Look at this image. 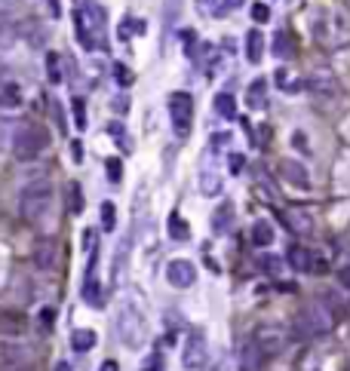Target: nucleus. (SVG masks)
Returning a JSON list of instances; mask_svg holds the SVG:
<instances>
[{"instance_id":"f3484780","label":"nucleus","mask_w":350,"mask_h":371,"mask_svg":"<svg viewBox=\"0 0 350 371\" xmlns=\"http://www.w3.org/2000/svg\"><path fill=\"white\" fill-rule=\"evenodd\" d=\"M16 37H18V28L13 22V16L0 9V50H9L16 43Z\"/></svg>"},{"instance_id":"7ed1b4c3","label":"nucleus","mask_w":350,"mask_h":371,"mask_svg":"<svg viewBox=\"0 0 350 371\" xmlns=\"http://www.w3.org/2000/svg\"><path fill=\"white\" fill-rule=\"evenodd\" d=\"M18 209H22L25 221H31V224H40V221L50 215L52 209V184L46 178H37L31 181L28 188L22 190V197H18Z\"/></svg>"},{"instance_id":"a19ab883","label":"nucleus","mask_w":350,"mask_h":371,"mask_svg":"<svg viewBox=\"0 0 350 371\" xmlns=\"http://www.w3.org/2000/svg\"><path fill=\"white\" fill-rule=\"evenodd\" d=\"M243 166H246V156H243V154H237V151H234V154L227 156V169L234 172V175H237V172H243Z\"/></svg>"},{"instance_id":"9b49d317","label":"nucleus","mask_w":350,"mask_h":371,"mask_svg":"<svg viewBox=\"0 0 350 371\" xmlns=\"http://www.w3.org/2000/svg\"><path fill=\"white\" fill-rule=\"evenodd\" d=\"M307 89L317 98H332V96H338V80L329 68H317V71H310V77H307Z\"/></svg>"},{"instance_id":"393cba45","label":"nucleus","mask_w":350,"mask_h":371,"mask_svg":"<svg viewBox=\"0 0 350 371\" xmlns=\"http://www.w3.org/2000/svg\"><path fill=\"white\" fill-rule=\"evenodd\" d=\"M169 236L175 239V243H184V239L191 236V227H188V221H184L179 212H172L169 215Z\"/></svg>"},{"instance_id":"de8ad7c7","label":"nucleus","mask_w":350,"mask_h":371,"mask_svg":"<svg viewBox=\"0 0 350 371\" xmlns=\"http://www.w3.org/2000/svg\"><path fill=\"white\" fill-rule=\"evenodd\" d=\"M50 4V16H59V0H46Z\"/></svg>"},{"instance_id":"e433bc0d","label":"nucleus","mask_w":350,"mask_h":371,"mask_svg":"<svg viewBox=\"0 0 350 371\" xmlns=\"http://www.w3.org/2000/svg\"><path fill=\"white\" fill-rule=\"evenodd\" d=\"M71 108H74V123H77V129H86V101L74 98Z\"/></svg>"},{"instance_id":"7c9ffc66","label":"nucleus","mask_w":350,"mask_h":371,"mask_svg":"<svg viewBox=\"0 0 350 371\" xmlns=\"http://www.w3.org/2000/svg\"><path fill=\"white\" fill-rule=\"evenodd\" d=\"M181 46L191 59H197V31H193V28H184L181 31Z\"/></svg>"},{"instance_id":"2eb2a0df","label":"nucleus","mask_w":350,"mask_h":371,"mask_svg":"<svg viewBox=\"0 0 350 371\" xmlns=\"http://www.w3.org/2000/svg\"><path fill=\"white\" fill-rule=\"evenodd\" d=\"M280 172L295 184V188H310L307 169H304L301 163H295V160H283V163H280Z\"/></svg>"},{"instance_id":"f704fd0d","label":"nucleus","mask_w":350,"mask_h":371,"mask_svg":"<svg viewBox=\"0 0 350 371\" xmlns=\"http://www.w3.org/2000/svg\"><path fill=\"white\" fill-rule=\"evenodd\" d=\"M111 71H114V77H117L120 86H129V83L135 80V77H132V71H129L123 62H114V64H111Z\"/></svg>"},{"instance_id":"bb28decb","label":"nucleus","mask_w":350,"mask_h":371,"mask_svg":"<svg viewBox=\"0 0 350 371\" xmlns=\"http://www.w3.org/2000/svg\"><path fill=\"white\" fill-rule=\"evenodd\" d=\"M197 9L203 16H212V18H225L230 13L225 0H197Z\"/></svg>"},{"instance_id":"a18cd8bd","label":"nucleus","mask_w":350,"mask_h":371,"mask_svg":"<svg viewBox=\"0 0 350 371\" xmlns=\"http://www.w3.org/2000/svg\"><path fill=\"white\" fill-rule=\"evenodd\" d=\"M98 371H120V365L114 363V359H105V363H101V368Z\"/></svg>"},{"instance_id":"473e14b6","label":"nucleus","mask_w":350,"mask_h":371,"mask_svg":"<svg viewBox=\"0 0 350 371\" xmlns=\"http://www.w3.org/2000/svg\"><path fill=\"white\" fill-rule=\"evenodd\" d=\"M105 169H108V181H111V184H120V181H123V163H120L117 156H111V160L105 163Z\"/></svg>"},{"instance_id":"c9c22d12","label":"nucleus","mask_w":350,"mask_h":371,"mask_svg":"<svg viewBox=\"0 0 350 371\" xmlns=\"http://www.w3.org/2000/svg\"><path fill=\"white\" fill-rule=\"evenodd\" d=\"M13 132H16V123H9V120H0V151H9Z\"/></svg>"},{"instance_id":"9d476101","label":"nucleus","mask_w":350,"mask_h":371,"mask_svg":"<svg viewBox=\"0 0 350 371\" xmlns=\"http://www.w3.org/2000/svg\"><path fill=\"white\" fill-rule=\"evenodd\" d=\"M166 280H169L172 289H191L193 282H197V267L191 261H184V258H175L166 267Z\"/></svg>"},{"instance_id":"5fc2aeb1","label":"nucleus","mask_w":350,"mask_h":371,"mask_svg":"<svg viewBox=\"0 0 350 371\" xmlns=\"http://www.w3.org/2000/svg\"><path fill=\"white\" fill-rule=\"evenodd\" d=\"M9 4H13V0H9Z\"/></svg>"},{"instance_id":"cd10ccee","label":"nucleus","mask_w":350,"mask_h":371,"mask_svg":"<svg viewBox=\"0 0 350 371\" xmlns=\"http://www.w3.org/2000/svg\"><path fill=\"white\" fill-rule=\"evenodd\" d=\"M252 243L261 246V249L273 243V227L267 224V221H255V224H252Z\"/></svg>"},{"instance_id":"6e6552de","label":"nucleus","mask_w":350,"mask_h":371,"mask_svg":"<svg viewBox=\"0 0 350 371\" xmlns=\"http://www.w3.org/2000/svg\"><path fill=\"white\" fill-rule=\"evenodd\" d=\"M181 365L188 371H200L206 365V335L200 329H191L181 347Z\"/></svg>"},{"instance_id":"a878e982","label":"nucleus","mask_w":350,"mask_h":371,"mask_svg":"<svg viewBox=\"0 0 350 371\" xmlns=\"http://www.w3.org/2000/svg\"><path fill=\"white\" fill-rule=\"evenodd\" d=\"M292 52H295V46H292L289 31H276V37H273V55H276V59H292Z\"/></svg>"},{"instance_id":"20e7f679","label":"nucleus","mask_w":350,"mask_h":371,"mask_svg":"<svg viewBox=\"0 0 350 371\" xmlns=\"http://www.w3.org/2000/svg\"><path fill=\"white\" fill-rule=\"evenodd\" d=\"M50 144V135H46L43 126H34V123H16V132H13V142H9V151L18 160H34L40 156Z\"/></svg>"},{"instance_id":"603ef678","label":"nucleus","mask_w":350,"mask_h":371,"mask_svg":"<svg viewBox=\"0 0 350 371\" xmlns=\"http://www.w3.org/2000/svg\"><path fill=\"white\" fill-rule=\"evenodd\" d=\"M52 371H71V365H68V363H59V365H55Z\"/></svg>"},{"instance_id":"4468645a","label":"nucleus","mask_w":350,"mask_h":371,"mask_svg":"<svg viewBox=\"0 0 350 371\" xmlns=\"http://www.w3.org/2000/svg\"><path fill=\"white\" fill-rule=\"evenodd\" d=\"M234 227V202H221V206L212 212V230L215 234H227Z\"/></svg>"},{"instance_id":"39448f33","label":"nucleus","mask_w":350,"mask_h":371,"mask_svg":"<svg viewBox=\"0 0 350 371\" xmlns=\"http://www.w3.org/2000/svg\"><path fill=\"white\" fill-rule=\"evenodd\" d=\"M117 335H120V341H123L126 347H132V350H138L147 341L145 316L132 307V304H126V307L120 310V316H117Z\"/></svg>"},{"instance_id":"3c124183","label":"nucleus","mask_w":350,"mask_h":371,"mask_svg":"<svg viewBox=\"0 0 350 371\" xmlns=\"http://www.w3.org/2000/svg\"><path fill=\"white\" fill-rule=\"evenodd\" d=\"M225 4H227V9H237V6H243L246 0H225Z\"/></svg>"},{"instance_id":"37998d69","label":"nucleus","mask_w":350,"mask_h":371,"mask_svg":"<svg viewBox=\"0 0 350 371\" xmlns=\"http://www.w3.org/2000/svg\"><path fill=\"white\" fill-rule=\"evenodd\" d=\"M142 371H166V365H163V356H160V353H154V356L142 365Z\"/></svg>"},{"instance_id":"6ab92c4d","label":"nucleus","mask_w":350,"mask_h":371,"mask_svg":"<svg viewBox=\"0 0 350 371\" xmlns=\"http://www.w3.org/2000/svg\"><path fill=\"white\" fill-rule=\"evenodd\" d=\"M239 371H261V353L255 344L239 347Z\"/></svg>"},{"instance_id":"09e8293b","label":"nucleus","mask_w":350,"mask_h":371,"mask_svg":"<svg viewBox=\"0 0 350 371\" xmlns=\"http://www.w3.org/2000/svg\"><path fill=\"white\" fill-rule=\"evenodd\" d=\"M114 108L120 110V114H126V98H117V101H114Z\"/></svg>"},{"instance_id":"c85d7f7f","label":"nucleus","mask_w":350,"mask_h":371,"mask_svg":"<svg viewBox=\"0 0 350 371\" xmlns=\"http://www.w3.org/2000/svg\"><path fill=\"white\" fill-rule=\"evenodd\" d=\"M46 77H50V83H62V55L59 52H50L46 55Z\"/></svg>"},{"instance_id":"0eeeda50","label":"nucleus","mask_w":350,"mask_h":371,"mask_svg":"<svg viewBox=\"0 0 350 371\" xmlns=\"http://www.w3.org/2000/svg\"><path fill=\"white\" fill-rule=\"evenodd\" d=\"M301 326H304V335H326V331L335 326V319H332V313L326 310V304L322 301H310L307 307L301 310Z\"/></svg>"},{"instance_id":"423d86ee","label":"nucleus","mask_w":350,"mask_h":371,"mask_svg":"<svg viewBox=\"0 0 350 371\" xmlns=\"http://www.w3.org/2000/svg\"><path fill=\"white\" fill-rule=\"evenodd\" d=\"M169 117H172V129L179 138L191 135V123H193V98L188 92H172L169 96Z\"/></svg>"},{"instance_id":"f8f14e48","label":"nucleus","mask_w":350,"mask_h":371,"mask_svg":"<svg viewBox=\"0 0 350 371\" xmlns=\"http://www.w3.org/2000/svg\"><path fill=\"white\" fill-rule=\"evenodd\" d=\"M283 221L289 224V230H295V234H310V227H313V218L307 215V209H298V206L283 209Z\"/></svg>"},{"instance_id":"f03ea898","label":"nucleus","mask_w":350,"mask_h":371,"mask_svg":"<svg viewBox=\"0 0 350 371\" xmlns=\"http://www.w3.org/2000/svg\"><path fill=\"white\" fill-rule=\"evenodd\" d=\"M313 34L326 50H341L350 43V16L341 9H322L313 22Z\"/></svg>"},{"instance_id":"2f4dec72","label":"nucleus","mask_w":350,"mask_h":371,"mask_svg":"<svg viewBox=\"0 0 350 371\" xmlns=\"http://www.w3.org/2000/svg\"><path fill=\"white\" fill-rule=\"evenodd\" d=\"M101 227H105V230H114L117 227V209H114V202H101Z\"/></svg>"},{"instance_id":"b1692460","label":"nucleus","mask_w":350,"mask_h":371,"mask_svg":"<svg viewBox=\"0 0 350 371\" xmlns=\"http://www.w3.org/2000/svg\"><path fill=\"white\" fill-rule=\"evenodd\" d=\"M34 261H37V267H52V264H55V243H52V239H43V243H37Z\"/></svg>"},{"instance_id":"79ce46f5","label":"nucleus","mask_w":350,"mask_h":371,"mask_svg":"<svg viewBox=\"0 0 350 371\" xmlns=\"http://www.w3.org/2000/svg\"><path fill=\"white\" fill-rule=\"evenodd\" d=\"M68 193H71V212L77 215V212H83V200H80V188L77 184H71L68 188Z\"/></svg>"},{"instance_id":"864d4df0","label":"nucleus","mask_w":350,"mask_h":371,"mask_svg":"<svg viewBox=\"0 0 350 371\" xmlns=\"http://www.w3.org/2000/svg\"><path fill=\"white\" fill-rule=\"evenodd\" d=\"M0 83H4V68H0Z\"/></svg>"},{"instance_id":"ea45409f","label":"nucleus","mask_w":350,"mask_h":371,"mask_svg":"<svg viewBox=\"0 0 350 371\" xmlns=\"http://www.w3.org/2000/svg\"><path fill=\"white\" fill-rule=\"evenodd\" d=\"M261 267H264V270L271 273V276H280V273H283V261H280V258H271V255H267L264 261H261Z\"/></svg>"},{"instance_id":"f257e3e1","label":"nucleus","mask_w":350,"mask_h":371,"mask_svg":"<svg viewBox=\"0 0 350 371\" xmlns=\"http://www.w3.org/2000/svg\"><path fill=\"white\" fill-rule=\"evenodd\" d=\"M74 31L86 52L108 50V16L98 0H74Z\"/></svg>"},{"instance_id":"c03bdc74","label":"nucleus","mask_w":350,"mask_h":371,"mask_svg":"<svg viewBox=\"0 0 350 371\" xmlns=\"http://www.w3.org/2000/svg\"><path fill=\"white\" fill-rule=\"evenodd\" d=\"M71 156H74V163H80V160H83V147H80V142H74V144H71Z\"/></svg>"},{"instance_id":"c756f323","label":"nucleus","mask_w":350,"mask_h":371,"mask_svg":"<svg viewBox=\"0 0 350 371\" xmlns=\"http://www.w3.org/2000/svg\"><path fill=\"white\" fill-rule=\"evenodd\" d=\"M181 16V0H163V18L166 25H175Z\"/></svg>"},{"instance_id":"1a4fd4ad","label":"nucleus","mask_w":350,"mask_h":371,"mask_svg":"<svg viewBox=\"0 0 350 371\" xmlns=\"http://www.w3.org/2000/svg\"><path fill=\"white\" fill-rule=\"evenodd\" d=\"M286 344H289V331L283 326H261L255 331V347L264 353H280Z\"/></svg>"},{"instance_id":"ddd939ff","label":"nucleus","mask_w":350,"mask_h":371,"mask_svg":"<svg viewBox=\"0 0 350 371\" xmlns=\"http://www.w3.org/2000/svg\"><path fill=\"white\" fill-rule=\"evenodd\" d=\"M289 264L295 267V270H301V273H307V270H320V261L313 258V252H307V249H289Z\"/></svg>"},{"instance_id":"aec40b11","label":"nucleus","mask_w":350,"mask_h":371,"mask_svg":"<svg viewBox=\"0 0 350 371\" xmlns=\"http://www.w3.org/2000/svg\"><path fill=\"white\" fill-rule=\"evenodd\" d=\"M18 105H22V89H18V83L4 80L0 83V108H18Z\"/></svg>"},{"instance_id":"49530a36","label":"nucleus","mask_w":350,"mask_h":371,"mask_svg":"<svg viewBox=\"0 0 350 371\" xmlns=\"http://www.w3.org/2000/svg\"><path fill=\"white\" fill-rule=\"evenodd\" d=\"M209 371H230V365H227V359H218V363L212 365Z\"/></svg>"},{"instance_id":"58836bf2","label":"nucleus","mask_w":350,"mask_h":371,"mask_svg":"<svg viewBox=\"0 0 350 371\" xmlns=\"http://www.w3.org/2000/svg\"><path fill=\"white\" fill-rule=\"evenodd\" d=\"M132 28H145V22H132V18H123L117 28V34H120V40H129L132 37Z\"/></svg>"},{"instance_id":"72a5a7b5","label":"nucleus","mask_w":350,"mask_h":371,"mask_svg":"<svg viewBox=\"0 0 350 371\" xmlns=\"http://www.w3.org/2000/svg\"><path fill=\"white\" fill-rule=\"evenodd\" d=\"M200 190L206 193V197H215V193H221V178H218V175H203Z\"/></svg>"},{"instance_id":"412c9836","label":"nucleus","mask_w":350,"mask_h":371,"mask_svg":"<svg viewBox=\"0 0 350 371\" xmlns=\"http://www.w3.org/2000/svg\"><path fill=\"white\" fill-rule=\"evenodd\" d=\"M96 331H89V329H77V331H74V335H71V347L74 350H77V353H89V350L92 347H96Z\"/></svg>"},{"instance_id":"4c0bfd02","label":"nucleus","mask_w":350,"mask_h":371,"mask_svg":"<svg viewBox=\"0 0 350 371\" xmlns=\"http://www.w3.org/2000/svg\"><path fill=\"white\" fill-rule=\"evenodd\" d=\"M249 13H252V22H255V25L271 22V6H267V4H252V9H249Z\"/></svg>"},{"instance_id":"4be33fe9","label":"nucleus","mask_w":350,"mask_h":371,"mask_svg":"<svg viewBox=\"0 0 350 371\" xmlns=\"http://www.w3.org/2000/svg\"><path fill=\"white\" fill-rule=\"evenodd\" d=\"M273 80H276V86H280L283 92H301V86H304V83H301L298 77H295V74H292L289 68H276Z\"/></svg>"},{"instance_id":"a211bd4d","label":"nucleus","mask_w":350,"mask_h":371,"mask_svg":"<svg viewBox=\"0 0 350 371\" xmlns=\"http://www.w3.org/2000/svg\"><path fill=\"white\" fill-rule=\"evenodd\" d=\"M261 55H264V34L255 28V31L246 34V59L252 64H258L261 62Z\"/></svg>"},{"instance_id":"5701e85b","label":"nucleus","mask_w":350,"mask_h":371,"mask_svg":"<svg viewBox=\"0 0 350 371\" xmlns=\"http://www.w3.org/2000/svg\"><path fill=\"white\" fill-rule=\"evenodd\" d=\"M215 110H218V117L234 120L237 117V98L230 96V92H218V96H215Z\"/></svg>"},{"instance_id":"8fccbe9b","label":"nucleus","mask_w":350,"mask_h":371,"mask_svg":"<svg viewBox=\"0 0 350 371\" xmlns=\"http://www.w3.org/2000/svg\"><path fill=\"white\" fill-rule=\"evenodd\" d=\"M341 282H344L347 289H350V267H347V270H341Z\"/></svg>"},{"instance_id":"dca6fc26","label":"nucleus","mask_w":350,"mask_h":371,"mask_svg":"<svg viewBox=\"0 0 350 371\" xmlns=\"http://www.w3.org/2000/svg\"><path fill=\"white\" fill-rule=\"evenodd\" d=\"M246 105L249 108H267V80L264 77H258L249 83V89H246Z\"/></svg>"}]
</instances>
